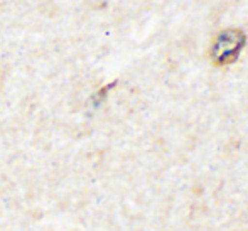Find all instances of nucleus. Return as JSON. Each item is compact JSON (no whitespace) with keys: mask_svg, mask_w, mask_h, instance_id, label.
I'll use <instances>...</instances> for the list:
<instances>
[{"mask_svg":"<svg viewBox=\"0 0 248 231\" xmlns=\"http://www.w3.org/2000/svg\"><path fill=\"white\" fill-rule=\"evenodd\" d=\"M247 44V34L238 27L225 29L215 37L209 49V59L218 68H225L238 61L243 47Z\"/></svg>","mask_w":248,"mask_h":231,"instance_id":"nucleus-1","label":"nucleus"}]
</instances>
